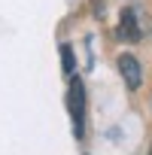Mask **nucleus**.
Masks as SVG:
<instances>
[{
	"mask_svg": "<svg viewBox=\"0 0 152 155\" xmlns=\"http://www.w3.org/2000/svg\"><path fill=\"white\" fill-rule=\"evenodd\" d=\"M140 37H143V31H140V25H137L134 9H125L122 18H119V40H125V43H137Z\"/></svg>",
	"mask_w": 152,
	"mask_h": 155,
	"instance_id": "3",
	"label": "nucleus"
},
{
	"mask_svg": "<svg viewBox=\"0 0 152 155\" xmlns=\"http://www.w3.org/2000/svg\"><path fill=\"white\" fill-rule=\"evenodd\" d=\"M149 155H152V146H149Z\"/></svg>",
	"mask_w": 152,
	"mask_h": 155,
	"instance_id": "5",
	"label": "nucleus"
},
{
	"mask_svg": "<svg viewBox=\"0 0 152 155\" xmlns=\"http://www.w3.org/2000/svg\"><path fill=\"white\" fill-rule=\"evenodd\" d=\"M119 73H122V79H125V85H128L131 91L140 88V82H143V67H140V61H137L134 55H122V58H119Z\"/></svg>",
	"mask_w": 152,
	"mask_h": 155,
	"instance_id": "2",
	"label": "nucleus"
},
{
	"mask_svg": "<svg viewBox=\"0 0 152 155\" xmlns=\"http://www.w3.org/2000/svg\"><path fill=\"white\" fill-rule=\"evenodd\" d=\"M70 116H73V131L76 137H82V125H85V91H82V82L73 79L70 82Z\"/></svg>",
	"mask_w": 152,
	"mask_h": 155,
	"instance_id": "1",
	"label": "nucleus"
},
{
	"mask_svg": "<svg viewBox=\"0 0 152 155\" xmlns=\"http://www.w3.org/2000/svg\"><path fill=\"white\" fill-rule=\"evenodd\" d=\"M61 55H64V73L73 76V49L70 46H61Z\"/></svg>",
	"mask_w": 152,
	"mask_h": 155,
	"instance_id": "4",
	"label": "nucleus"
}]
</instances>
